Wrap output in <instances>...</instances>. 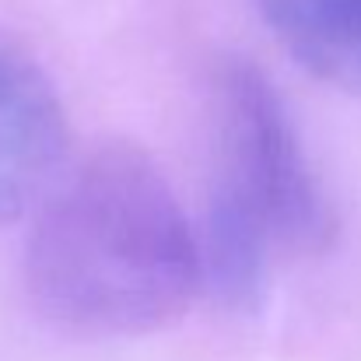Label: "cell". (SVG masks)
<instances>
[{"mask_svg":"<svg viewBox=\"0 0 361 361\" xmlns=\"http://www.w3.org/2000/svg\"><path fill=\"white\" fill-rule=\"evenodd\" d=\"M204 284V249L161 169L106 144L39 204L25 245L35 309L81 337H137L176 323Z\"/></svg>","mask_w":361,"mask_h":361,"instance_id":"1","label":"cell"},{"mask_svg":"<svg viewBox=\"0 0 361 361\" xmlns=\"http://www.w3.org/2000/svg\"><path fill=\"white\" fill-rule=\"evenodd\" d=\"M334 239L337 214L274 85L252 63H225L214 81L204 281L225 305L256 309L277 256H319Z\"/></svg>","mask_w":361,"mask_h":361,"instance_id":"2","label":"cell"},{"mask_svg":"<svg viewBox=\"0 0 361 361\" xmlns=\"http://www.w3.org/2000/svg\"><path fill=\"white\" fill-rule=\"evenodd\" d=\"M67 154V113L39 56L0 28V228L39 207Z\"/></svg>","mask_w":361,"mask_h":361,"instance_id":"3","label":"cell"},{"mask_svg":"<svg viewBox=\"0 0 361 361\" xmlns=\"http://www.w3.org/2000/svg\"><path fill=\"white\" fill-rule=\"evenodd\" d=\"M256 11L298 67L361 95V0H256Z\"/></svg>","mask_w":361,"mask_h":361,"instance_id":"4","label":"cell"}]
</instances>
